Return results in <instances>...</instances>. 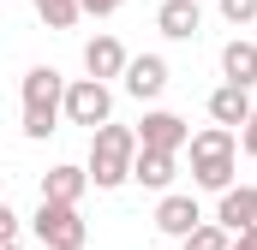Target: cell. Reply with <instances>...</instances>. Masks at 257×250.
Returning a JSON list of instances; mask_svg holds the SVG:
<instances>
[{
	"mask_svg": "<svg viewBox=\"0 0 257 250\" xmlns=\"http://www.w3.org/2000/svg\"><path fill=\"white\" fill-rule=\"evenodd\" d=\"M138 149H144V137H138V125H96L90 131V179L96 190H120L132 179V167H138Z\"/></svg>",
	"mask_w": 257,
	"mask_h": 250,
	"instance_id": "obj_1",
	"label": "cell"
},
{
	"mask_svg": "<svg viewBox=\"0 0 257 250\" xmlns=\"http://www.w3.org/2000/svg\"><path fill=\"white\" fill-rule=\"evenodd\" d=\"M18 96H24V137L30 143H42V137L60 131V120H66V78L54 66H30Z\"/></svg>",
	"mask_w": 257,
	"mask_h": 250,
	"instance_id": "obj_2",
	"label": "cell"
},
{
	"mask_svg": "<svg viewBox=\"0 0 257 250\" xmlns=\"http://www.w3.org/2000/svg\"><path fill=\"white\" fill-rule=\"evenodd\" d=\"M233 161H239V131L233 125H203L192 131V185L197 190H221L233 185Z\"/></svg>",
	"mask_w": 257,
	"mask_h": 250,
	"instance_id": "obj_3",
	"label": "cell"
},
{
	"mask_svg": "<svg viewBox=\"0 0 257 250\" xmlns=\"http://www.w3.org/2000/svg\"><path fill=\"white\" fill-rule=\"evenodd\" d=\"M30 226H36V244L42 250H84V238H90L78 202H48V196H42V208H36Z\"/></svg>",
	"mask_w": 257,
	"mask_h": 250,
	"instance_id": "obj_4",
	"label": "cell"
},
{
	"mask_svg": "<svg viewBox=\"0 0 257 250\" xmlns=\"http://www.w3.org/2000/svg\"><path fill=\"white\" fill-rule=\"evenodd\" d=\"M66 120L72 125H108L114 120V90L102 84V78H72L66 84Z\"/></svg>",
	"mask_w": 257,
	"mask_h": 250,
	"instance_id": "obj_5",
	"label": "cell"
},
{
	"mask_svg": "<svg viewBox=\"0 0 257 250\" xmlns=\"http://www.w3.org/2000/svg\"><path fill=\"white\" fill-rule=\"evenodd\" d=\"M192 226H203L197 196L192 190H162V202H156V232H162V238H186Z\"/></svg>",
	"mask_w": 257,
	"mask_h": 250,
	"instance_id": "obj_6",
	"label": "cell"
},
{
	"mask_svg": "<svg viewBox=\"0 0 257 250\" xmlns=\"http://www.w3.org/2000/svg\"><path fill=\"white\" fill-rule=\"evenodd\" d=\"M138 137H144V149H192V125L180 120V114H168V108H150L144 120H138Z\"/></svg>",
	"mask_w": 257,
	"mask_h": 250,
	"instance_id": "obj_7",
	"label": "cell"
},
{
	"mask_svg": "<svg viewBox=\"0 0 257 250\" xmlns=\"http://www.w3.org/2000/svg\"><path fill=\"white\" fill-rule=\"evenodd\" d=\"M126 66H132V54L120 48V36H108V30H102V36H90V42H84V72H90V78H102V84H108V78H126Z\"/></svg>",
	"mask_w": 257,
	"mask_h": 250,
	"instance_id": "obj_8",
	"label": "cell"
},
{
	"mask_svg": "<svg viewBox=\"0 0 257 250\" xmlns=\"http://www.w3.org/2000/svg\"><path fill=\"white\" fill-rule=\"evenodd\" d=\"M156 30H162L168 42H192L197 30H203V6H197V0H162V6H156Z\"/></svg>",
	"mask_w": 257,
	"mask_h": 250,
	"instance_id": "obj_9",
	"label": "cell"
},
{
	"mask_svg": "<svg viewBox=\"0 0 257 250\" xmlns=\"http://www.w3.org/2000/svg\"><path fill=\"white\" fill-rule=\"evenodd\" d=\"M251 114H257V102H251V90H245V84H233V78H227L221 90H209V120H215V125H233V131H239Z\"/></svg>",
	"mask_w": 257,
	"mask_h": 250,
	"instance_id": "obj_10",
	"label": "cell"
},
{
	"mask_svg": "<svg viewBox=\"0 0 257 250\" xmlns=\"http://www.w3.org/2000/svg\"><path fill=\"white\" fill-rule=\"evenodd\" d=\"M168 78H174V72H168L162 54H138V60L126 66V90L138 96V102H156V96L168 90Z\"/></svg>",
	"mask_w": 257,
	"mask_h": 250,
	"instance_id": "obj_11",
	"label": "cell"
},
{
	"mask_svg": "<svg viewBox=\"0 0 257 250\" xmlns=\"http://www.w3.org/2000/svg\"><path fill=\"white\" fill-rule=\"evenodd\" d=\"M215 220H221L227 232L257 226V185H227V190H221V202H215Z\"/></svg>",
	"mask_w": 257,
	"mask_h": 250,
	"instance_id": "obj_12",
	"label": "cell"
},
{
	"mask_svg": "<svg viewBox=\"0 0 257 250\" xmlns=\"http://www.w3.org/2000/svg\"><path fill=\"white\" fill-rule=\"evenodd\" d=\"M90 185H96V179H90V167H72V161H60V167H48V173H42V196H48V202H78Z\"/></svg>",
	"mask_w": 257,
	"mask_h": 250,
	"instance_id": "obj_13",
	"label": "cell"
},
{
	"mask_svg": "<svg viewBox=\"0 0 257 250\" xmlns=\"http://www.w3.org/2000/svg\"><path fill=\"white\" fill-rule=\"evenodd\" d=\"M174 173H180V155H174V149H138L132 179H138L144 190H168V185H174Z\"/></svg>",
	"mask_w": 257,
	"mask_h": 250,
	"instance_id": "obj_14",
	"label": "cell"
},
{
	"mask_svg": "<svg viewBox=\"0 0 257 250\" xmlns=\"http://www.w3.org/2000/svg\"><path fill=\"white\" fill-rule=\"evenodd\" d=\"M221 78H233V84H257V36H233L227 48H221Z\"/></svg>",
	"mask_w": 257,
	"mask_h": 250,
	"instance_id": "obj_15",
	"label": "cell"
},
{
	"mask_svg": "<svg viewBox=\"0 0 257 250\" xmlns=\"http://www.w3.org/2000/svg\"><path fill=\"white\" fill-rule=\"evenodd\" d=\"M36 6V18L48 24V30H72L78 18H84V0H30Z\"/></svg>",
	"mask_w": 257,
	"mask_h": 250,
	"instance_id": "obj_16",
	"label": "cell"
},
{
	"mask_svg": "<svg viewBox=\"0 0 257 250\" xmlns=\"http://www.w3.org/2000/svg\"><path fill=\"white\" fill-rule=\"evenodd\" d=\"M180 244H186V250H233V232H227L221 220H203V226H192Z\"/></svg>",
	"mask_w": 257,
	"mask_h": 250,
	"instance_id": "obj_17",
	"label": "cell"
},
{
	"mask_svg": "<svg viewBox=\"0 0 257 250\" xmlns=\"http://www.w3.org/2000/svg\"><path fill=\"white\" fill-rule=\"evenodd\" d=\"M215 6H221V18H227L233 30H251L257 24V0H215Z\"/></svg>",
	"mask_w": 257,
	"mask_h": 250,
	"instance_id": "obj_18",
	"label": "cell"
},
{
	"mask_svg": "<svg viewBox=\"0 0 257 250\" xmlns=\"http://www.w3.org/2000/svg\"><path fill=\"white\" fill-rule=\"evenodd\" d=\"M239 149H245V155H251V161H257V114H251V120H245V125H239Z\"/></svg>",
	"mask_w": 257,
	"mask_h": 250,
	"instance_id": "obj_19",
	"label": "cell"
},
{
	"mask_svg": "<svg viewBox=\"0 0 257 250\" xmlns=\"http://www.w3.org/2000/svg\"><path fill=\"white\" fill-rule=\"evenodd\" d=\"M120 6H126V0H84V12H90V18H114Z\"/></svg>",
	"mask_w": 257,
	"mask_h": 250,
	"instance_id": "obj_20",
	"label": "cell"
},
{
	"mask_svg": "<svg viewBox=\"0 0 257 250\" xmlns=\"http://www.w3.org/2000/svg\"><path fill=\"white\" fill-rule=\"evenodd\" d=\"M233 250H257V226H245V232H233Z\"/></svg>",
	"mask_w": 257,
	"mask_h": 250,
	"instance_id": "obj_21",
	"label": "cell"
},
{
	"mask_svg": "<svg viewBox=\"0 0 257 250\" xmlns=\"http://www.w3.org/2000/svg\"><path fill=\"white\" fill-rule=\"evenodd\" d=\"M6 250H24V244H18V238H6Z\"/></svg>",
	"mask_w": 257,
	"mask_h": 250,
	"instance_id": "obj_22",
	"label": "cell"
}]
</instances>
